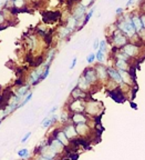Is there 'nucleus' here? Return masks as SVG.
<instances>
[{"label":"nucleus","instance_id":"26","mask_svg":"<svg viewBox=\"0 0 145 160\" xmlns=\"http://www.w3.org/2000/svg\"><path fill=\"white\" fill-rule=\"evenodd\" d=\"M31 98H32V92H29L28 95H26V96H25V100H22V101H21L20 105L18 106V108H21L22 106H25L27 102H29V101L31 100Z\"/></svg>","mask_w":145,"mask_h":160},{"label":"nucleus","instance_id":"22","mask_svg":"<svg viewBox=\"0 0 145 160\" xmlns=\"http://www.w3.org/2000/svg\"><path fill=\"white\" fill-rule=\"evenodd\" d=\"M115 67H116V69L128 70L129 69V63H128V61H125V60L116 59V61H115Z\"/></svg>","mask_w":145,"mask_h":160},{"label":"nucleus","instance_id":"34","mask_svg":"<svg viewBox=\"0 0 145 160\" xmlns=\"http://www.w3.org/2000/svg\"><path fill=\"white\" fill-rule=\"evenodd\" d=\"M99 46H100V40H99V38H96V39L94 40V42H93V49L94 50H98L99 49Z\"/></svg>","mask_w":145,"mask_h":160},{"label":"nucleus","instance_id":"16","mask_svg":"<svg viewBox=\"0 0 145 160\" xmlns=\"http://www.w3.org/2000/svg\"><path fill=\"white\" fill-rule=\"evenodd\" d=\"M70 120L74 123V125H78V123H85L87 122V117H85L82 112H77V113H73V115L71 116Z\"/></svg>","mask_w":145,"mask_h":160},{"label":"nucleus","instance_id":"11","mask_svg":"<svg viewBox=\"0 0 145 160\" xmlns=\"http://www.w3.org/2000/svg\"><path fill=\"white\" fill-rule=\"evenodd\" d=\"M40 153H41V156H43V157H45V158H49V159H51V160H52L53 158L55 157V155H57L54 150L50 147V145L43 146V147L41 148Z\"/></svg>","mask_w":145,"mask_h":160},{"label":"nucleus","instance_id":"28","mask_svg":"<svg viewBox=\"0 0 145 160\" xmlns=\"http://www.w3.org/2000/svg\"><path fill=\"white\" fill-rule=\"evenodd\" d=\"M99 49L102 50L103 52H106V50H108V42H106V40H100Z\"/></svg>","mask_w":145,"mask_h":160},{"label":"nucleus","instance_id":"4","mask_svg":"<svg viewBox=\"0 0 145 160\" xmlns=\"http://www.w3.org/2000/svg\"><path fill=\"white\" fill-rule=\"evenodd\" d=\"M121 49H122L130 58L138 57V52H140V47H138L136 43H133V42H128L124 47L121 48Z\"/></svg>","mask_w":145,"mask_h":160},{"label":"nucleus","instance_id":"32","mask_svg":"<svg viewBox=\"0 0 145 160\" xmlns=\"http://www.w3.org/2000/svg\"><path fill=\"white\" fill-rule=\"evenodd\" d=\"M28 155H29L28 149H21L18 151V156H19V157H27Z\"/></svg>","mask_w":145,"mask_h":160},{"label":"nucleus","instance_id":"1","mask_svg":"<svg viewBox=\"0 0 145 160\" xmlns=\"http://www.w3.org/2000/svg\"><path fill=\"white\" fill-rule=\"evenodd\" d=\"M112 45L116 49H121L124 47L126 43L129 42V38L121 31V30L116 29L114 32L112 33Z\"/></svg>","mask_w":145,"mask_h":160},{"label":"nucleus","instance_id":"24","mask_svg":"<svg viewBox=\"0 0 145 160\" xmlns=\"http://www.w3.org/2000/svg\"><path fill=\"white\" fill-rule=\"evenodd\" d=\"M95 58H96V60H98L99 62L102 63L105 60V52H103L102 50L98 49L96 50V52H95Z\"/></svg>","mask_w":145,"mask_h":160},{"label":"nucleus","instance_id":"31","mask_svg":"<svg viewBox=\"0 0 145 160\" xmlns=\"http://www.w3.org/2000/svg\"><path fill=\"white\" fill-rule=\"evenodd\" d=\"M96 60V58H95V53H89L88 56H87V62L88 63H93Z\"/></svg>","mask_w":145,"mask_h":160},{"label":"nucleus","instance_id":"9","mask_svg":"<svg viewBox=\"0 0 145 160\" xmlns=\"http://www.w3.org/2000/svg\"><path fill=\"white\" fill-rule=\"evenodd\" d=\"M50 147L54 150L55 153H61V152H63V151H64L65 146L61 142L60 140H58L57 138H53V139L50 141Z\"/></svg>","mask_w":145,"mask_h":160},{"label":"nucleus","instance_id":"29","mask_svg":"<svg viewBox=\"0 0 145 160\" xmlns=\"http://www.w3.org/2000/svg\"><path fill=\"white\" fill-rule=\"evenodd\" d=\"M27 1H28V3L32 5L33 7H40L44 0H27Z\"/></svg>","mask_w":145,"mask_h":160},{"label":"nucleus","instance_id":"23","mask_svg":"<svg viewBox=\"0 0 145 160\" xmlns=\"http://www.w3.org/2000/svg\"><path fill=\"white\" fill-rule=\"evenodd\" d=\"M75 130H77L78 135H85V132L89 130V128L85 123H78L75 126Z\"/></svg>","mask_w":145,"mask_h":160},{"label":"nucleus","instance_id":"27","mask_svg":"<svg viewBox=\"0 0 145 160\" xmlns=\"http://www.w3.org/2000/svg\"><path fill=\"white\" fill-rule=\"evenodd\" d=\"M79 2H80L82 6H84L85 8H89V7H92V6H93V3H94V0H80Z\"/></svg>","mask_w":145,"mask_h":160},{"label":"nucleus","instance_id":"36","mask_svg":"<svg viewBox=\"0 0 145 160\" xmlns=\"http://www.w3.org/2000/svg\"><path fill=\"white\" fill-rule=\"evenodd\" d=\"M77 61H78V59L77 58H73V60H72V62H71V65H70V69H73V68L75 67V65H77Z\"/></svg>","mask_w":145,"mask_h":160},{"label":"nucleus","instance_id":"3","mask_svg":"<svg viewBox=\"0 0 145 160\" xmlns=\"http://www.w3.org/2000/svg\"><path fill=\"white\" fill-rule=\"evenodd\" d=\"M69 110L71 112L77 113V112H83L85 111V105L84 100L81 99H72L70 103H69Z\"/></svg>","mask_w":145,"mask_h":160},{"label":"nucleus","instance_id":"33","mask_svg":"<svg viewBox=\"0 0 145 160\" xmlns=\"http://www.w3.org/2000/svg\"><path fill=\"white\" fill-rule=\"evenodd\" d=\"M138 36L142 41H145V29L144 28H143L142 30H140V31H138Z\"/></svg>","mask_w":145,"mask_h":160},{"label":"nucleus","instance_id":"13","mask_svg":"<svg viewBox=\"0 0 145 160\" xmlns=\"http://www.w3.org/2000/svg\"><path fill=\"white\" fill-rule=\"evenodd\" d=\"M71 97L72 99H81V100H85V98L88 97V92H85L83 90H81L80 88L75 87L74 89L71 91Z\"/></svg>","mask_w":145,"mask_h":160},{"label":"nucleus","instance_id":"5","mask_svg":"<svg viewBox=\"0 0 145 160\" xmlns=\"http://www.w3.org/2000/svg\"><path fill=\"white\" fill-rule=\"evenodd\" d=\"M83 76L85 77V79H87V81H88L89 83H90L91 86L92 85H95L96 83V81H98V73H96V71H95L94 68L92 67H89L87 68V69L84 70V72L82 73Z\"/></svg>","mask_w":145,"mask_h":160},{"label":"nucleus","instance_id":"41","mask_svg":"<svg viewBox=\"0 0 145 160\" xmlns=\"http://www.w3.org/2000/svg\"><path fill=\"white\" fill-rule=\"evenodd\" d=\"M38 160H51V159H49V158H45V157H43V156H41V157L38 158Z\"/></svg>","mask_w":145,"mask_h":160},{"label":"nucleus","instance_id":"35","mask_svg":"<svg viewBox=\"0 0 145 160\" xmlns=\"http://www.w3.org/2000/svg\"><path fill=\"white\" fill-rule=\"evenodd\" d=\"M68 119H70V117H69L67 111L62 112V115H61V120H62V121H65V120H68Z\"/></svg>","mask_w":145,"mask_h":160},{"label":"nucleus","instance_id":"25","mask_svg":"<svg viewBox=\"0 0 145 160\" xmlns=\"http://www.w3.org/2000/svg\"><path fill=\"white\" fill-rule=\"evenodd\" d=\"M53 123L52 121V118L51 117H45L44 119L42 120V122H41V126H42L43 128H48V127H50L51 125Z\"/></svg>","mask_w":145,"mask_h":160},{"label":"nucleus","instance_id":"30","mask_svg":"<svg viewBox=\"0 0 145 160\" xmlns=\"http://www.w3.org/2000/svg\"><path fill=\"white\" fill-rule=\"evenodd\" d=\"M5 25L9 26V23H8L7 20H6V17H5V15H3L2 10L0 9V26H5Z\"/></svg>","mask_w":145,"mask_h":160},{"label":"nucleus","instance_id":"10","mask_svg":"<svg viewBox=\"0 0 145 160\" xmlns=\"http://www.w3.org/2000/svg\"><path fill=\"white\" fill-rule=\"evenodd\" d=\"M77 87L80 88L81 90H83V91H85V92H89V90L91 89V87L92 86L90 85V83L87 81V79H85V77L83 75H81L80 77H79L78 79V83H77Z\"/></svg>","mask_w":145,"mask_h":160},{"label":"nucleus","instance_id":"18","mask_svg":"<svg viewBox=\"0 0 145 160\" xmlns=\"http://www.w3.org/2000/svg\"><path fill=\"white\" fill-rule=\"evenodd\" d=\"M131 19H132V23L135 27V29H136V31H140V30L143 29L142 21H141V16L133 15V16H131Z\"/></svg>","mask_w":145,"mask_h":160},{"label":"nucleus","instance_id":"8","mask_svg":"<svg viewBox=\"0 0 145 160\" xmlns=\"http://www.w3.org/2000/svg\"><path fill=\"white\" fill-rule=\"evenodd\" d=\"M63 131H64L65 136L69 138V140H74L75 138H77V136H78V132H77V130H75V126H72V125L64 126Z\"/></svg>","mask_w":145,"mask_h":160},{"label":"nucleus","instance_id":"37","mask_svg":"<svg viewBox=\"0 0 145 160\" xmlns=\"http://www.w3.org/2000/svg\"><path fill=\"white\" fill-rule=\"evenodd\" d=\"M30 136H31V132H28V133H26V136L22 138V140H21V141H22V142H26V141H27V140L29 139V138H30Z\"/></svg>","mask_w":145,"mask_h":160},{"label":"nucleus","instance_id":"2","mask_svg":"<svg viewBox=\"0 0 145 160\" xmlns=\"http://www.w3.org/2000/svg\"><path fill=\"white\" fill-rule=\"evenodd\" d=\"M42 19L44 23H53L61 19V12L54 10V11H44L42 12Z\"/></svg>","mask_w":145,"mask_h":160},{"label":"nucleus","instance_id":"19","mask_svg":"<svg viewBox=\"0 0 145 160\" xmlns=\"http://www.w3.org/2000/svg\"><path fill=\"white\" fill-rule=\"evenodd\" d=\"M29 87H30V85H29V83H28V85H22V86H20V87H19L17 90H16L15 95H16V96H18L19 98H21V99H22V98L25 97V96L28 93V90H29Z\"/></svg>","mask_w":145,"mask_h":160},{"label":"nucleus","instance_id":"17","mask_svg":"<svg viewBox=\"0 0 145 160\" xmlns=\"http://www.w3.org/2000/svg\"><path fill=\"white\" fill-rule=\"evenodd\" d=\"M12 1V5L16 9H18L19 11H22V10H26L28 7V1L27 0H11Z\"/></svg>","mask_w":145,"mask_h":160},{"label":"nucleus","instance_id":"15","mask_svg":"<svg viewBox=\"0 0 145 160\" xmlns=\"http://www.w3.org/2000/svg\"><path fill=\"white\" fill-rule=\"evenodd\" d=\"M72 33L73 32L71 31V30H69L67 27H65L64 23L58 28V36H59V38H61V39H67V38L70 37Z\"/></svg>","mask_w":145,"mask_h":160},{"label":"nucleus","instance_id":"42","mask_svg":"<svg viewBox=\"0 0 145 160\" xmlns=\"http://www.w3.org/2000/svg\"><path fill=\"white\" fill-rule=\"evenodd\" d=\"M57 109H58V107H53L52 109L50 110V113H53V112H55V111H57Z\"/></svg>","mask_w":145,"mask_h":160},{"label":"nucleus","instance_id":"12","mask_svg":"<svg viewBox=\"0 0 145 160\" xmlns=\"http://www.w3.org/2000/svg\"><path fill=\"white\" fill-rule=\"evenodd\" d=\"M85 111L89 115H96L99 112V103L96 101H89L85 105Z\"/></svg>","mask_w":145,"mask_h":160},{"label":"nucleus","instance_id":"7","mask_svg":"<svg viewBox=\"0 0 145 160\" xmlns=\"http://www.w3.org/2000/svg\"><path fill=\"white\" fill-rule=\"evenodd\" d=\"M95 71L98 73V78L101 80H105L106 78L109 77V73H108V68L103 66L102 63H99L94 67Z\"/></svg>","mask_w":145,"mask_h":160},{"label":"nucleus","instance_id":"21","mask_svg":"<svg viewBox=\"0 0 145 160\" xmlns=\"http://www.w3.org/2000/svg\"><path fill=\"white\" fill-rule=\"evenodd\" d=\"M118 70H119V73H120L121 78H122L123 83H128V85H130L131 80H132L130 72H129L128 70H121V69H118Z\"/></svg>","mask_w":145,"mask_h":160},{"label":"nucleus","instance_id":"40","mask_svg":"<svg viewBox=\"0 0 145 160\" xmlns=\"http://www.w3.org/2000/svg\"><path fill=\"white\" fill-rule=\"evenodd\" d=\"M134 2H135V0H129L128 2H126V7H130V6H132Z\"/></svg>","mask_w":145,"mask_h":160},{"label":"nucleus","instance_id":"6","mask_svg":"<svg viewBox=\"0 0 145 160\" xmlns=\"http://www.w3.org/2000/svg\"><path fill=\"white\" fill-rule=\"evenodd\" d=\"M64 25H65V27H67L69 30H71L72 32L78 31L79 27H80V26H79V21L75 19L71 13L67 17V19H65V21H64Z\"/></svg>","mask_w":145,"mask_h":160},{"label":"nucleus","instance_id":"39","mask_svg":"<svg viewBox=\"0 0 145 160\" xmlns=\"http://www.w3.org/2000/svg\"><path fill=\"white\" fill-rule=\"evenodd\" d=\"M141 21H142V25H143V28L145 29V13L141 15Z\"/></svg>","mask_w":145,"mask_h":160},{"label":"nucleus","instance_id":"20","mask_svg":"<svg viewBox=\"0 0 145 160\" xmlns=\"http://www.w3.org/2000/svg\"><path fill=\"white\" fill-rule=\"evenodd\" d=\"M55 138H57L58 140H60L61 142H62L65 147H67V146H69V138L65 136V133H64V131H63V130L57 131V132H55Z\"/></svg>","mask_w":145,"mask_h":160},{"label":"nucleus","instance_id":"14","mask_svg":"<svg viewBox=\"0 0 145 160\" xmlns=\"http://www.w3.org/2000/svg\"><path fill=\"white\" fill-rule=\"evenodd\" d=\"M108 73H109V76L113 79V81H115L116 83H123L122 78H121L118 69H115V68H112V67L108 68Z\"/></svg>","mask_w":145,"mask_h":160},{"label":"nucleus","instance_id":"43","mask_svg":"<svg viewBox=\"0 0 145 160\" xmlns=\"http://www.w3.org/2000/svg\"><path fill=\"white\" fill-rule=\"evenodd\" d=\"M142 10H143V11H144V13H145V3H144V5H143V7H142Z\"/></svg>","mask_w":145,"mask_h":160},{"label":"nucleus","instance_id":"38","mask_svg":"<svg viewBox=\"0 0 145 160\" xmlns=\"http://www.w3.org/2000/svg\"><path fill=\"white\" fill-rule=\"evenodd\" d=\"M115 13H116V15H122V13H123V8L122 7L116 8V10H115Z\"/></svg>","mask_w":145,"mask_h":160}]
</instances>
